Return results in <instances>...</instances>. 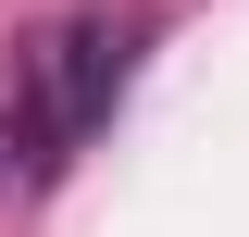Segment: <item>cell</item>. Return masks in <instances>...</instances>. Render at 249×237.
Segmentation results:
<instances>
[{
    "instance_id": "cell-1",
    "label": "cell",
    "mask_w": 249,
    "mask_h": 237,
    "mask_svg": "<svg viewBox=\"0 0 249 237\" xmlns=\"http://www.w3.org/2000/svg\"><path fill=\"white\" fill-rule=\"evenodd\" d=\"M150 62V13H50L37 38H13V100H0V162H25V187H50L75 150L112 125V100Z\"/></svg>"
}]
</instances>
